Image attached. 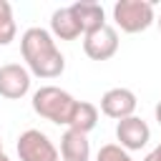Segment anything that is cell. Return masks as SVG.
Wrapping results in <instances>:
<instances>
[{
	"label": "cell",
	"instance_id": "e0dca14e",
	"mask_svg": "<svg viewBox=\"0 0 161 161\" xmlns=\"http://www.w3.org/2000/svg\"><path fill=\"white\" fill-rule=\"evenodd\" d=\"M156 25H158V30H161V15H158V18H156Z\"/></svg>",
	"mask_w": 161,
	"mask_h": 161
},
{
	"label": "cell",
	"instance_id": "7a4b0ae2",
	"mask_svg": "<svg viewBox=\"0 0 161 161\" xmlns=\"http://www.w3.org/2000/svg\"><path fill=\"white\" fill-rule=\"evenodd\" d=\"M30 106L40 118H45L50 123H58V126H68L70 113L75 108V98L68 91L58 88V86H40L33 93Z\"/></svg>",
	"mask_w": 161,
	"mask_h": 161
},
{
	"label": "cell",
	"instance_id": "8992f818",
	"mask_svg": "<svg viewBox=\"0 0 161 161\" xmlns=\"http://www.w3.org/2000/svg\"><path fill=\"white\" fill-rule=\"evenodd\" d=\"M33 83V75L28 73L25 65L20 63H5L0 65V96L8 101H20L23 96H28Z\"/></svg>",
	"mask_w": 161,
	"mask_h": 161
},
{
	"label": "cell",
	"instance_id": "8fae6325",
	"mask_svg": "<svg viewBox=\"0 0 161 161\" xmlns=\"http://www.w3.org/2000/svg\"><path fill=\"white\" fill-rule=\"evenodd\" d=\"M50 35L58 38V40H75V38L83 35L78 23H75V18H73V13H70V8L53 10V15H50Z\"/></svg>",
	"mask_w": 161,
	"mask_h": 161
},
{
	"label": "cell",
	"instance_id": "3957f363",
	"mask_svg": "<svg viewBox=\"0 0 161 161\" xmlns=\"http://www.w3.org/2000/svg\"><path fill=\"white\" fill-rule=\"evenodd\" d=\"M113 23L118 30H123L128 35L143 33L156 23L153 3H148V0H118L113 5Z\"/></svg>",
	"mask_w": 161,
	"mask_h": 161
},
{
	"label": "cell",
	"instance_id": "7c38bea8",
	"mask_svg": "<svg viewBox=\"0 0 161 161\" xmlns=\"http://www.w3.org/2000/svg\"><path fill=\"white\" fill-rule=\"evenodd\" d=\"M98 123V108L88 101H75V108L70 113V121H68V128L70 131H78V133H91Z\"/></svg>",
	"mask_w": 161,
	"mask_h": 161
},
{
	"label": "cell",
	"instance_id": "ac0fdd59",
	"mask_svg": "<svg viewBox=\"0 0 161 161\" xmlns=\"http://www.w3.org/2000/svg\"><path fill=\"white\" fill-rule=\"evenodd\" d=\"M143 161H156V158H153V156H151V153H148V156H146V158H143Z\"/></svg>",
	"mask_w": 161,
	"mask_h": 161
},
{
	"label": "cell",
	"instance_id": "6da1fadb",
	"mask_svg": "<svg viewBox=\"0 0 161 161\" xmlns=\"http://www.w3.org/2000/svg\"><path fill=\"white\" fill-rule=\"evenodd\" d=\"M20 53L25 60V68L30 75L50 80L63 75L65 70V55L55 45V38L45 28H28L20 35Z\"/></svg>",
	"mask_w": 161,
	"mask_h": 161
},
{
	"label": "cell",
	"instance_id": "2e32d148",
	"mask_svg": "<svg viewBox=\"0 0 161 161\" xmlns=\"http://www.w3.org/2000/svg\"><path fill=\"white\" fill-rule=\"evenodd\" d=\"M151 156H153V158H156V161H161V143H158V146H156V148H153V151H151Z\"/></svg>",
	"mask_w": 161,
	"mask_h": 161
},
{
	"label": "cell",
	"instance_id": "ffe728a7",
	"mask_svg": "<svg viewBox=\"0 0 161 161\" xmlns=\"http://www.w3.org/2000/svg\"><path fill=\"white\" fill-rule=\"evenodd\" d=\"M0 153H3V141H0Z\"/></svg>",
	"mask_w": 161,
	"mask_h": 161
},
{
	"label": "cell",
	"instance_id": "4fadbf2b",
	"mask_svg": "<svg viewBox=\"0 0 161 161\" xmlns=\"http://www.w3.org/2000/svg\"><path fill=\"white\" fill-rule=\"evenodd\" d=\"M15 35H18V25L13 15V5L8 0H0V45H10Z\"/></svg>",
	"mask_w": 161,
	"mask_h": 161
},
{
	"label": "cell",
	"instance_id": "9a60e30c",
	"mask_svg": "<svg viewBox=\"0 0 161 161\" xmlns=\"http://www.w3.org/2000/svg\"><path fill=\"white\" fill-rule=\"evenodd\" d=\"M153 116H156V121H158V126H161V101L153 106Z\"/></svg>",
	"mask_w": 161,
	"mask_h": 161
},
{
	"label": "cell",
	"instance_id": "9c48e42d",
	"mask_svg": "<svg viewBox=\"0 0 161 161\" xmlns=\"http://www.w3.org/2000/svg\"><path fill=\"white\" fill-rule=\"evenodd\" d=\"M80 33H91V30H98L101 25H106V10L101 3H93V0H78L73 5H68Z\"/></svg>",
	"mask_w": 161,
	"mask_h": 161
},
{
	"label": "cell",
	"instance_id": "d6986e66",
	"mask_svg": "<svg viewBox=\"0 0 161 161\" xmlns=\"http://www.w3.org/2000/svg\"><path fill=\"white\" fill-rule=\"evenodd\" d=\"M0 161H10V158H8V156H5V153H0Z\"/></svg>",
	"mask_w": 161,
	"mask_h": 161
},
{
	"label": "cell",
	"instance_id": "277c9868",
	"mask_svg": "<svg viewBox=\"0 0 161 161\" xmlns=\"http://www.w3.org/2000/svg\"><path fill=\"white\" fill-rule=\"evenodd\" d=\"M18 158L20 161H60L55 143L38 128H28L18 136Z\"/></svg>",
	"mask_w": 161,
	"mask_h": 161
},
{
	"label": "cell",
	"instance_id": "30bf717a",
	"mask_svg": "<svg viewBox=\"0 0 161 161\" xmlns=\"http://www.w3.org/2000/svg\"><path fill=\"white\" fill-rule=\"evenodd\" d=\"M60 158L63 161H88L91 158V141L86 133L65 128L60 136Z\"/></svg>",
	"mask_w": 161,
	"mask_h": 161
},
{
	"label": "cell",
	"instance_id": "5bb4252c",
	"mask_svg": "<svg viewBox=\"0 0 161 161\" xmlns=\"http://www.w3.org/2000/svg\"><path fill=\"white\" fill-rule=\"evenodd\" d=\"M96 161H133V158H131V153H128L126 148H121L118 143H106V146L98 148Z\"/></svg>",
	"mask_w": 161,
	"mask_h": 161
},
{
	"label": "cell",
	"instance_id": "ba28073f",
	"mask_svg": "<svg viewBox=\"0 0 161 161\" xmlns=\"http://www.w3.org/2000/svg\"><path fill=\"white\" fill-rule=\"evenodd\" d=\"M116 138H118V146L126 148L128 153L131 151H141L151 141V128H148V123L143 118L128 116L123 121H116Z\"/></svg>",
	"mask_w": 161,
	"mask_h": 161
},
{
	"label": "cell",
	"instance_id": "52a82bcc",
	"mask_svg": "<svg viewBox=\"0 0 161 161\" xmlns=\"http://www.w3.org/2000/svg\"><path fill=\"white\" fill-rule=\"evenodd\" d=\"M136 106H138V101H136V93L131 88L118 86V88H108L101 96V113L113 118V121H123V118L133 116Z\"/></svg>",
	"mask_w": 161,
	"mask_h": 161
},
{
	"label": "cell",
	"instance_id": "5b68a950",
	"mask_svg": "<svg viewBox=\"0 0 161 161\" xmlns=\"http://www.w3.org/2000/svg\"><path fill=\"white\" fill-rule=\"evenodd\" d=\"M83 53L91 60H111L118 53V30L113 25H101L83 35Z\"/></svg>",
	"mask_w": 161,
	"mask_h": 161
}]
</instances>
